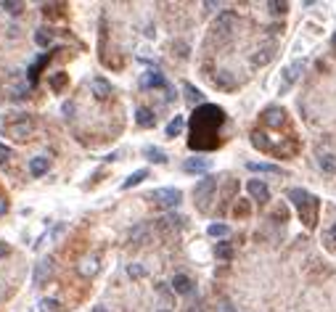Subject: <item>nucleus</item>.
<instances>
[{"instance_id": "1", "label": "nucleus", "mask_w": 336, "mask_h": 312, "mask_svg": "<svg viewBox=\"0 0 336 312\" xmlns=\"http://www.w3.org/2000/svg\"><path fill=\"white\" fill-rule=\"evenodd\" d=\"M225 122V111L220 106H212V103H204L198 106L193 119H191V127H193V138H191L188 146L193 151H209L217 146V127Z\"/></svg>"}, {"instance_id": "2", "label": "nucleus", "mask_w": 336, "mask_h": 312, "mask_svg": "<svg viewBox=\"0 0 336 312\" xmlns=\"http://www.w3.org/2000/svg\"><path fill=\"white\" fill-rule=\"evenodd\" d=\"M286 196H288V201L299 209V217L304 220V225H315V207H318L315 196H310L304 188H291Z\"/></svg>"}, {"instance_id": "3", "label": "nucleus", "mask_w": 336, "mask_h": 312, "mask_svg": "<svg viewBox=\"0 0 336 312\" xmlns=\"http://www.w3.org/2000/svg\"><path fill=\"white\" fill-rule=\"evenodd\" d=\"M215 188H217V180L215 178H201L196 182V188H193V196H196V201H198V207H207V201H209V196L215 193Z\"/></svg>"}, {"instance_id": "4", "label": "nucleus", "mask_w": 336, "mask_h": 312, "mask_svg": "<svg viewBox=\"0 0 336 312\" xmlns=\"http://www.w3.org/2000/svg\"><path fill=\"white\" fill-rule=\"evenodd\" d=\"M148 199H156L159 204H164V207H178L183 193L178 191V188H156V191H151Z\"/></svg>"}, {"instance_id": "5", "label": "nucleus", "mask_w": 336, "mask_h": 312, "mask_svg": "<svg viewBox=\"0 0 336 312\" xmlns=\"http://www.w3.org/2000/svg\"><path fill=\"white\" fill-rule=\"evenodd\" d=\"M141 88H159V90H170L172 85L167 82V77H164L162 72H154V69H151V72H146V74L141 77Z\"/></svg>"}, {"instance_id": "6", "label": "nucleus", "mask_w": 336, "mask_h": 312, "mask_svg": "<svg viewBox=\"0 0 336 312\" xmlns=\"http://www.w3.org/2000/svg\"><path fill=\"white\" fill-rule=\"evenodd\" d=\"M246 191H249L251 199H257L259 204H265L267 199H270V188H267L262 180H249L246 182Z\"/></svg>"}, {"instance_id": "7", "label": "nucleus", "mask_w": 336, "mask_h": 312, "mask_svg": "<svg viewBox=\"0 0 336 312\" xmlns=\"http://www.w3.org/2000/svg\"><path fill=\"white\" fill-rule=\"evenodd\" d=\"M212 167V162L209 159H204V156H191L186 164H183V170L186 172H191V175H198V172H207Z\"/></svg>"}, {"instance_id": "8", "label": "nucleus", "mask_w": 336, "mask_h": 312, "mask_svg": "<svg viewBox=\"0 0 336 312\" xmlns=\"http://www.w3.org/2000/svg\"><path fill=\"white\" fill-rule=\"evenodd\" d=\"M302 69H304V61H302V58H299V61H294V64H288L286 69H284V88H281V90H286L288 85H294Z\"/></svg>"}, {"instance_id": "9", "label": "nucleus", "mask_w": 336, "mask_h": 312, "mask_svg": "<svg viewBox=\"0 0 336 312\" xmlns=\"http://www.w3.org/2000/svg\"><path fill=\"white\" fill-rule=\"evenodd\" d=\"M170 286H172L175 294H191V291H193V280H191L188 275H175L170 280Z\"/></svg>"}, {"instance_id": "10", "label": "nucleus", "mask_w": 336, "mask_h": 312, "mask_svg": "<svg viewBox=\"0 0 336 312\" xmlns=\"http://www.w3.org/2000/svg\"><path fill=\"white\" fill-rule=\"evenodd\" d=\"M135 122H138V127H154L156 125V114L146 109V106H141L138 111H135Z\"/></svg>"}, {"instance_id": "11", "label": "nucleus", "mask_w": 336, "mask_h": 312, "mask_svg": "<svg viewBox=\"0 0 336 312\" xmlns=\"http://www.w3.org/2000/svg\"><path fill=\"white\" fill-rule=\"evenodd\" d=\"M90 88H93L96 98H101V101H103V98H109V95H111V85H109V82H106L103 77H96L93 82H90Z\"/></svg>"}, {"instance_id": "12", "label": "nucleus", "mask_w": 336, "mask_h": 312, "mask_svg": "<svg viewBox=\"0 0 336 312\" xmlns=\"http://www.w3.org/2000/svg\"><path fill=\"white\" fill-rule=\"evenodd\" d=\"M8 133L13 135L16 140H24L29 138V133H32V125L29 122H19V125H8Z\"/></svg>"}, {"instance_id": "13", "label": "nucleus", "mask_w": 336, "mask_h": 312, "mask_svg": "<svg viewBox=\"0 0 336 312\" xmlns=\"http://www.w3.org/2000/svg\"><path fill=\"white\" fill-rule=\"evenodd\" d=\"M273 56H276V50H273V48H262L259 53H254V56H251V66H265V64H270Z\"/></svg>"}, {"instance_id": "14", "label": "nucleus", "mask_w": 336, "mask_h": 312, "mask_svg": "<svg viewBox=\"0 0 336 312\" xmlns=\"http://www.w3.org/2000/svg\"><path fill=\"white\" fill-rule=\"evenodd\" d=\"M183 90H186V98H188V103L191 106H204V95H201V90H196L193 85H191V82H186V85H183Z\"/></svg>"}, {"instance_id": "15", "label": "nucleus", "mask_w": 336, "mask_h": 312, "mask_svg": "<svg viewBox=\"0 0 336 312\" xmlns=\"http://www.w3.org/2000/svg\"><path fill=\"white\" fill-rule=\"evenodd\" d=\"M183 127H186V119H183L180 114H178V117H175V119L170 122V125H167L164 135H167V138H178V135L183 133Z\"/></svg>"}, {"instance_id": "16", "label": "nucleus", "mask_w": 336, "mask_h": 312, "mask_svg": "<svg viewBox=\"0 0 336 312\" xmlns=\"http://www.w3.org/2000/svg\"><path fill=\"white\" fill-rule=\"evenodd\" d=\"M29 172H32L35 178L45 175V172H48V159H45V156H35L32 162H29Z\"/></svg>"}, {"instance_id": "17", "label": "nucleus", "mask_w": 336, "mask_h": 312, "mask_svg": "<svg viewBox=\"0 0 336 312\" xmlns=\"http://www.w3.org/2000/svg\"><path fill=\"white\" fill-rule=\"evenodd\" d=\"M265 122H267L270 127L284 125V109H276V106H273V109H267V111H265Z\"/></svg>"}, {"instance_id": "18", "label": "nucleus", "mask_w": 336, "mask_h": 312, "mask_svg": "<svg viewBox=\"0 0 336 312\" xmlns=\"http://www.w3.org/2000/svg\"><path fill=\"white\" fill-rule=\"evenodd\" d=\"M251 172H273V175H281V167L278 164H267V162H249L246 164Z\"/></svg>"}, {"instance_id": "19", "label": "nucleus", "mask_w": 336, "mask_h": 312, "mask_svg": "<svg viewBox=\"0 0 336 312\" xmlns=\"http://www.w3.org/2000/svg\"><path fill=\"white\" fill-rule=\"evenodd\" d=\"M143 154H146V159H151V162H156V164L167 162V154L162 148H156V146H146V148H143Z\"/></svg>"}, {"instance_id": "20", "label": "nucleus", "mask_w": 336, "mask_h": 312, "mask_svg": "<svg viewBox=\"0 0 336 312\" xmlns=\"http://www.w3.org/2000/svg\"><path fill=\"white\" fill-rule=\"evenodd\" d=\"M146 178H148V170H138V172H133V175H130V178H127L125 182H122V188H125V191H127V188L138 185V182H143Z\"/></svg>"}, {"instance_id": "21", "label": "nucleus", "mask_w": 336, "mask_h": 312, "mask_svg": "<svg viewBox=\"0 0 336 312\" xmlns=\"http://www.w3.org/2000/svg\"><path fill=\"white\" fill-rule=\"evenodd\" d=\"M50 262H53V260H43L40 265H37V272H35V286H40L43 280H45V275L50 272V267H53Z\"/></svg>"}, {"instance_id": "22", "label": "nucleus", "mask_w": 336, "mask_h": 312, "mask_svg": "<svg viewBox=\"0 0 336 312\" xmlns=\"http://www.w3.org/2000/svg\"><path fill=\"white\" fill-rule=\"evenodd\" d=\"M233 21H236V13H223V16L217 19V24H215V29H220V32H231Z\"/></svg>"}, {"instance_id": "23", "label": "nucleus", "mask_w": 336, "mask_h": 312, "mask_svg": "<svg viewBox=\"0 0 336 312\" xmlns=\"http://www.w3.org/2000/svg\"><path fill=\"white\" fill-rule=\"evenodd\" d=\"M207 233L212 235V238H225V235L231 233V227L223 225V223H212V225L207 227Z\"/></svg>"}, {"instance_id": "24", "label": "nucleus", "mask_w": 336, "mask_h": 312, "mask_svg": "<svg viewBox=\"0 0 336 312\" xmlns=\"http://www.w3.org/2000/svg\"><path fill=\"white\" fill-rule=\"evenodd\" d=\"M215 254H217V260H231V257H233V246L228 241H220L215 246Z\"/></svg>"}, {"instance_id": "25", "label": "nucleus", "mask_w": 336, "mask_h": 312, "mask_svg": "<svg viewBox=\"0 0 336 312\" xmlns=\"http://www.w3.org/2000/svg\"><path fill=\"white\" fill-rule=\"evenodd\" d=\"M251 143H254L259 151H270V140H267L265 133H251Z\"/></svg>"}, {"instance_id": "26", "label": "nucleus", "mask_w": 336, "mask_h": 312, "mask_svg": "<svg viewBox=\"0 0 336 312\" xmlns=\"http://www.w3.org/2000/svg\"><path fill=\"white\" fill-rule=\"evenodd\" d=\"M146 235H148V225H138V227H133V230H130V238L138 241V243L146 241Z\"/></svg>"}, {"instance_id": "27", "label": "nucleus", "mask_w": 336, "mask_h": 312, "mask_svg": "<svg viewBox=\"0 0 336 312\" xmlns=\"http://www.w3.org/2000/svg\"><path fill=\"white\" fill-rule=\"evenodd\" d=\"M37 310H40V312H61V307H58L56 299H40Z\"/></svg>"}, {"instance_id": "28", "label": "nucleus", "mask_w": 336, "mask_h": 312, "mask_svg": "<svg viewBox=\"0 0 336 312\" xmlns=\"http://www.w3.org/2000/svg\"><path fill=\"white\" fill-rule=\"evenodd\" d=\"M318 162H320V167H323L326 172H336V156H331V154H323V156L318 159Z\"/></svg>"}, {"instance_id": "29", "label": "nucleus", "mask_w": 336, "mask_h": 312, "mask_svg": "<svg viewBox=\"0 0 336 312\" xmlns=\"http://www.w3.org/2000/svg\"><path fill=\"white\" fill-rule=\"evenodd\" d=\"M127 275L135 278V280H138V278H146V267H141V265H130V267H127Z\"/></svg>"}, {"instance_id": "30", "label": "nucleus", "mask_w": 336, "mask_h": 312, "mask_svg": "<svg viewBox=\"0 0 336 312\" xmlns=\"http://www.w3.org/2000/svg\"><path fill=\"white\" fill-rule=\"evenodd\" d=\"M215 82H217L220 88H233V77H231V74H225V72H220L217 77H215Z\"/></svg>"}, {"instance_id": "31", "label": "nucleus", "mask_w": 336, "mask_h": 312, "mask_svg": "<svg viewBox=\"0 0 336 312\" xmlns=\"http://www.w3.org/2000/svg\"><path fill=\"white\" fill-rule=\"evenodd\" d=\"M0 8L8 11V13H19V11H21V3H13V0H3V3H0Z\"/></svg>"}, {"instance_id": "32", "label": "nucleus", "mask_w": 336, "mask_h": 312, "mask_svg": "<svg viewBox=\"0 0 336 312\" xmlns=\"http://www.w3.org/2000/svg\"><path fill=\"white\" fill-rule=\"evenodd\" d=\"M35 43L40 45V48H48V45H50V35H48V32H43V29H40V32L35 35Z\"/></svg>"}, {"instance_id": "33", "label": "nucleus", "mask_w": 336, "mask_h": 312, "mask_svg": "<svg viewBox=\"0 0 336 312\" xmlns=\"http://www.w3.org/2000/svg\"><path fill=\"white\" fill-rule=\"evenodd\" d=\"M267 8H270V13H286L288 3H267Z\"/></svg>"}, {"instance_id": "34", "label": "nucleus", "mask_w": 336, "mask_h": 312, "mask_svg": "<svg viewBox=\"0 0 336 312\" xmlns=\"http://www.w3.org/2000/svg\"><path fill=\"white\" fill-rule=\"evenodd\" d=\"M98 270V262L90 260V265H82V275H93V272Z\"/></svg>"}, {"instance_id": "35", "label": "nucleus", "mask_w": 336, "mask_h": 312, "mask_svg": "<svg viewBox=\"0 0 336 312\" xmlns=\"http://www.w3.org/2000/svg\"><path fill=\"white\" fill-rule=\"evenodd\" d=\"M8 156H11V148L0 143V164H3V162H8Z\"/></svg>"}, {"instance_id": "36", "label": "nucleus", "mask_w": 336, "mask_h": 312, "mask_svg": "<svg viewBox=\"0 0 336 312\" xmlns=\"http://www.w3.org/2000/svg\"><path fill=\"white\" fill-rule=\"evenodd\" d=\"M64 82H66V74H56V77H53V80H50V85H53V88H56V90H58L61 85H64Z\"/></svg>"}, {"instance_id": "37", "label": "nucleus", "mask_w": 336, "mask_h": 312, "mask_svg": "<svg viewBox=\"0 0 336 312\" xmlns=\"http://www.w3.org/2000/svg\"><path fill=\"white\" fill-rule=\"evenodd\" d=\"M5 254H8V246H5V243H3V241H0V260H3V257H5Z\"/></svg>"}, {"instance_id": "38", "label": "nucleus", "mask_w": 336, "mask_h": 312, "mask_svg": "<svg viewBox=\"0 0 336 312\" xmlns=\"http://www.w3.org/2000/svg\"><path fill=\"white\" fill-rule=\"evenodd\" d=\"M72 111H74V103H66L64 106V114H66V117H72Z\"/></svg>"}, {"instance_id": "39", "label": "nucleus", "mask_w": 336, "mask_h": 312, "mask_svg": "<svg viewBox=\"0 0 336 312\" xmlns=\"http://www.w3.org/2000/svg\"><path fill=\"white\" fill-rule=\"evenodd\" d=\"M5 209H8V204H5V199H0V217L5 215Z\"/></svg>"}, {"instance_id": "40", "label": "nucleus", "mask_w": 336, "mask_h": 312, "mask_svg": "<svg viewBox=\"0 0 336 312\" xmlns=\"http://www.w3.org/2000/svg\"><path fill=\"white\" fill-rule=\"evenodd\" d=\"M328 238H331V241L336 243V223H334V227H331V230H328Z\"/></svg>"}, {"instance_id": "41", "label": "nucleus", "mask_w": 336, "mask_h": 312, "mask_svg": "<svg viewBox=\"0 0 336 312\" xmlns=\"http://www.w3.org/2000/svg\"><path fill=\"white\" fill-rule=\"evenodd\" d=\"M93 312H106V307H103V304H96V307H93Z\"/></svg>"}, {"instance_id": "42", "label": "nucleus", "mask_w": 336, "mask_h": 312, "mask_svg": "<svg viewBox=\"0 0 336 312\" xmlns=\"http://www.w3.org/2000/svg\"><path fill=\"white\" fill-rule=\"evenodd\" d=\"M331 45H334V48H336V32H334V37H331Z\"/></svg>"}, {"instance_id": "43", "label": "nucleus", "mask_w": 336, "mask_h": 312, "mask_svg": "<svg viewBox=\"0 0 336 312\" xmlns=\"http://www.w3.org/2000/svg\"><path fill=\"white\" fill-rule=\"evenodd\" d=\"M162 312H167V310H162Z\"/></svg>"}]
</instances>
